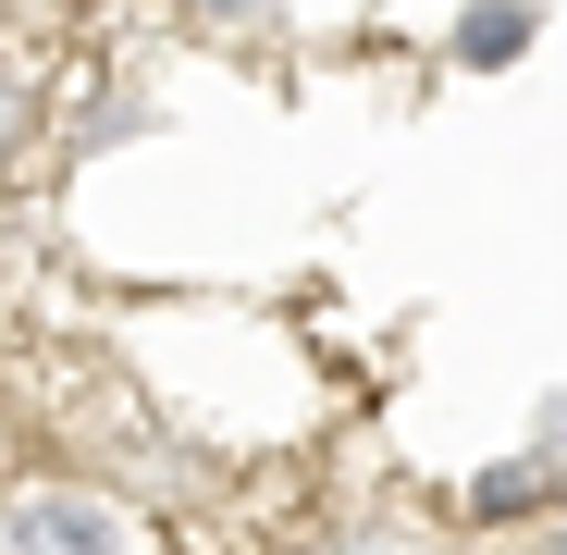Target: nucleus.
Wrapping results in <instances>:
<instances>
[{
  "instance_id": "1",
  "label": "nucleus",
  "mask_w": 567,
  "mask_h": 555,
  "mask_svg": "<svg viewBox=\"0 0 567 555\" xmlns=\"http://www.w3.org/2000/svg\"><path fill=\"white\" fill-rule=\"evenodd\" d=\"M13 543L25 555H124V518L100 494H25L13 506Z\"/></svg>"
},
{
  "instance_id": "2",
  "label": "nucleus",
  "mask_w": 567,
  "mask_h": 555,
  "mask_svg": "<svg viewBox=\"0 0 567 555\" xmlns=\"http://www.w3.org/2000/svg\"><path fill=\"white\" fill-rule=\"evenodd\" d=\"M506 50H530V13H506V0H482V13H468V62H506Z\"/></svg>"
},
{
  "instance_id": "3",
  "label": "nucleus",
  "mask_w": 567,
  "mask_h": 555,
  "mask_svg": "<svg viewBox=\"0 0 567 555\" xmlns=\"http://www.w3.org/2000/svg\"><path fill=\"white\" fill-rule=\"evenodd\" d=\"M210 13H259V0H210Z\"/></svg>"
},
{
  "instance_id": "4",
  "label": "nucleus",
  "mask_w": 567,
  "mask_h": 555,
  "mask_svg": "<svg viewBox=\"0 0 567 555\" xmlns=\"http://www.w3.org/2000/svg\"><path fill=\"white\" fill-rule=\"evenodd\" d=\"M0 124H13V86H0Z\"/></svg>"
}]
</instances>
